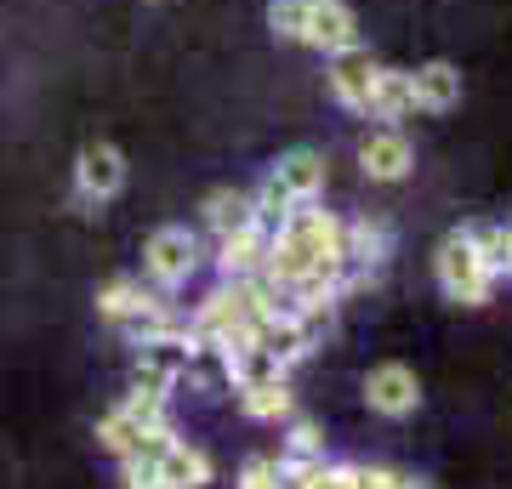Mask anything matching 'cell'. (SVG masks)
I'll return each instance as SVG.
<instances>
[{
  "label": "cell",
  "mask_w": 512,
  "mask_h": 489,
  "mask_svg": "<svg viewBox=\"0 0 512 489\" xmlns=\"http://www.w3.org/2000/svg\"><path fill=\"white\" fill-rule=\"evenodd\" d=\"M200 342H194V330H160V336H148L137 342V387H154V393H171L177 381L188 376V364H194Z\"/></svg>",
  "instance_id": "3"
},
{
  "label": "cell",
  "mask_w": 512,
  "mask_h": 489,
  "mask_svg": "<svg viewBox=\"0 0 512 489\" xmlns=\"http://www.w3.org/2000/svg\"><path fill=\"white\" fill-rule=\"evenodd\" d=\"M319 188H325V154H313V148H291V154H279L274 171H268L262 188L251 194V200H256V228H262V234H274L296 205L319 200Z\"/></svg>",
  "instance_id": "1"
},
{
  "label": "cell",
  "mask_w": 512,
  "mask_h": 489,
  "mask_svg": "<svg viewBox=\"0 0 512 489\" xmlns=\"http://www.w3.org/2000/svg\"><path fill=\"white\" fill-rule=\"evenodd\" d=\"M365 404L376 410V416H416V404H421V381L410 364H376L365 376Z\"/></svg>",
  "instance_id": "7"
},
{
  "label": "cell",
  "mask_w": 512,
  "mask_h": 489,
  "mask_svg": "<svg viewBox=\"0 0 512 489\" xmlns=\"http://www.w3.org/2000/svg\"><path fill=\"white\" fill-rule=\"evenodd\" d=\"M410 109H416V97H410V69H376L359 114H370V120H404Z\"/></svg>",
  "instance_id": "12"
},
{
  "label": "cell",
  "mask_w": 512,
  "mask_h": 489,
  "mask_svg": "<svg viewBox=\"0 0 512 489\" xmlns=\"http://www.w3.org/2000/svg\"><path fill=\"white\" fill-rule=\"evenodd\" d=\"M239 489H291V484H285V472H279V461H268V455H256L251 467H245V478H239Z\"/></svg>",
  "instance_id": "21"
},
{
  "label": "cell",
  "mask_w": 512,
  "mask_h": 489,
  "mask_svg": "<svg viewBox=\"0 0 512 489\" xmlns=\"http://www.w3.org/2000/svg\"><path fill=\"white\" fill-rule=\"evenodd\" d=\"M120 416H126L131 427H143V433L171 427V421H165V393H154V387H131L126 404H120Z\"/></svg>",
  "instance_id": "18"
},
{
  "label": "cell",
  "mask_w": 512,
  "mask_h": 489,
  "mask_svg": "<svg viewBox=\"0 0 512 489\" xmlns=\"http://www.w3.org/2000/svg\"><path fill=\"white\" fill-rule=\"evenodd\" d=\"M154 302H160V296H154V290H143V279H114V285L97 290V313H103L114 330L131 325V319H137V313H148Z\"/></svg>",
  "instance_id": "14"
},
{
  "label": "cell",
  "mask_w": 512,
  "mask_h": 489,
  "mask_svg": "<svg viewBox=\"0 0 512 489\" xmlns=\"http://www.w3.org/2000/svg\"><path fill=\"white\" fill-rule=\"evenodd\" d=\"M302 18H308V0H268V29L279 40H302Z\"/></svg>",
  "instance_id": "19"
},
{
  "label": "cell",
  "mask_w": 512,
  "mask_h": 489,
  "mask_svg": "<svg viewBox=\"0 0 512 489\" xmlns=\"http://www.w3.org/2000/svg\"><path fill=\"white\" fill-rule=\"evenodd\" d=\"M410 97H416V109H427V114H450L461 103V69L444 63V57L410 69Z\"/></svg>",
  "instance_id": "10"
},
{
  "label": "cell",
  "mask_w": 512,
  "mask_h": 489,
  "mask_svg": "<svg viewBox=\"0 0 512 489\" xmlns=\"http://www.w3.org/2000/svg\"><path fill=\"white\" fill-rule=\"evenodd\" d=\"M433 273H439V290L450 296V302H461V308H478V302H490L495 273L484 268V256H478L473 228H456V234L444 239L439 256H433Z\"/></svg>",
  "instance_id": "2"
},
{
  "label": "cell",
  "mask_w": 512,
  "mask_h": 489,
  "mask_svg": "<svg viewBox=\"0 0 512 489\" xmlns=\"http://www.w3.org/2000/svg\"><path fill=\"white\" fill-rule=\"evenodd\" d=\"M359 165H365L370 182H399V177H410L416 154H410V143H404L393 126H382V131H365V143H359Z\"/></svg>",
  "instance_id": "9"
},
{
  "label": "cell",
  "mask_w": 512,
  "mask_h": 489,
  "mask_svg": "<svg viewBox=\"0 0 512 489\" xmlns=\"http://www.w3.org/2000/svg\"><path fill=\"white\" fill-rule=\"evenodd\" d=\"M205 222H211V234H245L256 228V200L245 188H211L205 194Z\"/></svg>",
  "instance_id": "13"
},
{
  "label": "cell",
  "mask_w": 512,
  "mask_h": 489,
  "mask_svg": "<svg viewBox=\"0 0 512 489\" xmlns=\"http://www.w3.org/2000/svg\"><path fill=\"white\" fill-rule=\"evenodd\" d=\"M262 251H268V234H262V228H245V234H222V251H217L222 279H251V273L262 268Z\"/></svg>",
  "instance_id": "15"
},
{
  "label": "cell",
  "mask_w": 512,
  "mask_h": 489,
  "mask_svg": "<svg viewBox=\"0 0 512 489\" xmlns=\"http://www.w3.org/2000/svg\"><path fill=\"white\" fill-rule=\"evenodd\" d=\"M376 57H370V46H342V52H330V91H336V103L342 109H365V91L370 80H376Z\"/></svg>",
  "instance_id": "8"
},
{
  "label": "cell",
  "mask_w": 512,
  "mask_h": 489,
  "mask_svg": "<svg viewBox=\"0 0 512 489\" xmlns=\"http://www.w3.org/2000/svg\"><path fill=\"white\" fill-rule=\"evenodd\" d=\"M302 46L313 52H342V46H359V18H353L348 0H308V18H302Z\"/></svg>",
  "instance_id": "6"
},
{
  "label": "cell",
  "mask_w": 512,
  "mask_h": 489,
  "mask_svg": "<svg viewBox=\"0 0 512 489\" xmlns=\"http://www.w3.org/2000/svg\"><path fill=\"white\" fill-rule=\"evenodd\" d=\"M211 484V461H205V450H194V444H183V438H171L160 450V461H154V489H205Z\"/></svg>",
  "instance_id": "11"
},
{
  "label": "cell",
  "mask_w": 512,
  "mask_h": 489,
  "mask_svg": "<svg viewBox=\"0 0 512 489\" xmlns=\"http://www.w3.org/2000/svg\"><path fill=\"white\" fill-rule=\"evenodd\" d=\"M239 410L251 421H279L291 416V381H256V387H239Z\"/></svg>",
  "instance_id": "16"
},
{
  "label": "cell",
  "mask_w": 512,
  "mask_h": 489,
  "mask_svg": "<svg viewBox=\"0 0 512 489\" xmlns=\"http://www.w3.org/2000/svg\"><path fill=\"white\" fill-rule=\"evenodd\" d=\"M74 188H80V205H103L126 188V154L114 143H86L80 148V165H74Z\"/></svg>",
  "instance_id": "5"
},
{
  "label": "cell",
  "mask_w": 512,
  "mask_h": 489,
  "mask_svg": "<svg viewBox=\"0 0 512 489\" xmlns=\"http://www.w3.org/2000/svg\"><path fill=\"white\" fill-rule=\"evenodd\" d=\"M137 438H143V427H131V421L120 416V410H114V416H103V421H97V444H103V450H109V455H126L131 444H137Z\"/></svg>",
  "instance_id": "20"
},
{
  "label": "cell",
  "mask_w": 512,
  "mask_h": 489,
  "mask_svg": "<svg viewBox=\"0 0 512 489\" xmlns=\"http://www.w3.org/2000/svg\"><path fill=\"white\" fill-rule=\"evenodd\" d=\"M143 268L148 279L160 290H177L194 279V268H200V239L188 234V228H154L143 245Z\"/></svg>",
  "instance_id": "4"
},
{
  "label": "cell",
  "mask_w": 512,
  "mask_h": 489,
  "mask_svg": "<svg viewBox=\"0 0 512 489\" xmlns=\"http://www.w3.org/2000/svg\"><path fill=\"white\" fill-rule=\"evenodd\" d=\"M291 455H296V461L325 455V438H319V427H313V421H296V427H291Z\"/></svg>",
  "instance_id": "22"
},
{
  "label": "cell",
  "mask_w": 512,
  "mask_h": 489,
  "mask_svg": "<svg viewBox=\"0 0 512 489\" xmlns=\"http://www.w3.org/2000/svg\"><path fill=\"white\" fill-rule=\"evenodd\" d=\"M473 239H478L484 268H490V273H512V222H484V228H473Z\"/></svg>",
  "instance_id": "17"
}]
</instances>
